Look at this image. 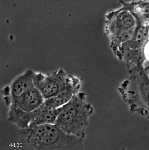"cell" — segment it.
<instances>
[{"mask_svg":"<svg viewBox=\"0 0 149 150\" xmlns=\"http://www.w3.org/2000/svg\"><path fill=\"white\" fill-rule=\"evenodd\" d=\"M25 141L36 150H82L84 138L67 134L55 124L22 129Z\"/></svg>","mask_w":149,"mask_h":150,"instance_id":"1","label":"cell"},{"mask_svg":"<svg viewBox=\"0 0 149 150\" xmlns=\"http://www.w3.org/2000/svg\"><path fill=\"white\" fill-rule=\"evenodd\" d=\"M60 109L55 124L67 134L84 138L93 112V106L86 100V94L78 92Z\"/></svg>","mask_w":149,"mask_h":150,"instance_id":"2","label":"cell"},{"mask_svg":"<svg viewBox=\"0 0 149 150\" xmlns=\"http://www.w3.org/2000/svg\"><path fill=\"white\" fill-rule=\"evenodd\" d=\"M68 76L61 69L47 75L34 72V86L41 92L45 100L53 98L64 89Z\"/></svg>","mask_w":149,"mask_h":150,"instance_id":"3","label":"cell"},{"mask_svg":"<svg viewBox=\"0 0 149 150\" xmlns=\"http://www.w3.org/2000/svg\"><path fill=\"white\" fill-rule=\"evenodd\" d=\"M81 86L80 80L77 77L68 75L64 89L53 98L46 99L52 108H60L67 103L74 95L79 91Z\"/></svg>","mask_w":149,"mask_h":150,"instance_id":"4","label":"cell"},{"mask_svg":"<svg viewBox=\"0 0 149 150\" xmlns=\"http://www.w3.org/2000/svg\"><path fill=\"white\" fill-rule=\"evenodd\" d=\"M44 100L41 92L34 86L18 98L11 102V105L25 112H30L38 108Z\"/></svg>","mask_w":149,"mask_h":150,"instance_id":"5","label":"cell"},{"mask_svg":"<svg viewBox=\"0 0 149 150\" xmlns=\"http://www.w3.org/2000/svg\"><path fill=\"white\" fill-rule=\"evenodd\" d=\"M34 73L32 71H27L14 80L10 87L11 102L18 98L34 86Z\"/></svg>","mask_w":149,"mask_h":150,"instance_id":"6","label":"cell"}]
</instances>
